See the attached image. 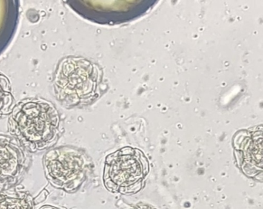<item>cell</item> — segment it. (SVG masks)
Masks as SVG:
<instances>
[{"label": "cell", "instance_id": "6da1fadb", "mask_svg": "<svg viewBox=\"0 0 263 209\" xmlns=\"http://www.w3.org/2000/svg\"><path fill=\"white\" fill-rule=\"evenodd\" d=\"M9 132L25 150L37 152L56 144L61 117L54 104L43 98H27L10 114Z\"/></svg>", "mask_w": 263, "mask_h": 209}, {"label": "cell", "instance_id": "7a4b0ae2", "mask_svg": "<svg viewBox=\"0 0 263 209\" xmlns=\"http://www.w3.org/2000/svg\"><path fill=\"white\" fill-rule=\"evenodd\" d=\"M98 72L95 65L82 57L63 58L53 78V90L59 102L73 109L91 99L96 90Z\"/></svg>", "mask_w": 263, "mask_h": 209}, {"label": "cell", "instance_id": "3957f363", "mask_svg": "<svg viewBox=\"0 0 263 209\" xmlns=\"http://www.w3.org/2000/svg\"><path fill=\"white\" fill-rule=\"evenodd\" d=\"M148 173V160L144 152L124 147L107 155L103 181L109 192L132 195L144 189Z\"/></svg>", "mask_w": 263, "mask_h": 209}, {"label": "cell", "instance_id": "277c9868", "mask_svg": "<svg viewBox=\"0 0 263 209\" xmlns=\"http://www.w3.org/2000/svg\"><path fill=\"white\" fill-rule=\"evenodd\" d=\"M43 164L50 184L68 193L79 190L90 172L88 157L72 146L50 149L44 155Z\"/></svg>", "mask_w": 263, "mask_h": 209}, {"label": "cell", "instance_id": "5b68a950", "mask_svg": "<svg viewBox=\"0 0 263 209\" xmlns=\"http://www.w3.org/2000/svg\"><path fill=\"white\" fill-rule=\"evenodd\" d=\"M29 166L25 149L14 137L0 135V189L19 184Z\"/></svg>", "mask_w": 263, "mask_h": 209}, {"label": "cell", "instance_id": "8992f818", "mask_svg": "<svg viewBox=\"0 0 263 209\" xmlns=\"http://www.w3.org/2000/svg\"><path fill=\"white\" fill-rule=\"evenodd\" d=\"M0 209H35L34 198L27 192L0 193Z\"/></svg>", "mask_w": 263, "mask_h": 209}, {"label": "cell", "instance_id": "52a82bcc", "mask_svg": "<svg viewBox=\"0 0 263 209\" xmlns=\"http://www.w3.org/2000/svg\"><path fill=\"white\" fill-rule=\"evenodd\" d=\"M14 106L10 79L0 72V118L11 113Z\"/></svg>", "mask_w": 263, "mask_h": 209}, {"label": "cell", "instance_id": "ba28073f", "mask_svg": "<svg viewBox=\"0 0 263 209\" xmlns=\"http://www.w3.org/2000/svg\"><path fill=\"white\" fill-rule=\"evenodd\" d=\"M127 209H156L155 207H152L151 205H147V204H138V205L134 206V207H130Z\"/></svg>", "mask_w": 263, "mask_h": 209}, {"label": "cell", "instance_id": "9c48e42d", "mask_svg": "<svg viewBox=\"0 0 263 209\" xmlns=\"http://www.w3.org/2000/svg\"><path fill=\"white\" fill-rule=\"evenodd\" d=\"M40 209H62L60 208V207H55V206L53 205H49V204H47V205L42 206Z\"/></svg>", "mask_w": 263, "mask_h": 209}]
</instances>
